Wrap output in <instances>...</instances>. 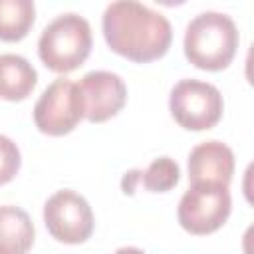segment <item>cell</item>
<instances>
[{
    "label": "cell",
    "instance_id": "cell-1",
    "mask_svg": "<svg viewBox=\"0 0 254 254\" xmlns=\"http://www.w3.org/2000/svg\"><path fill=\"white\" fill-rule=\"evenodd\" d=\"M107 46L133 62H151L167 54L173 30L169 20L135 0L111 2L101 18Z\"/></svg>",
    "mask_w": 254,
    "mask_h": 254
},
{
    "label": "cell",
    "instance_id": "cell-2",
    "mask_svg": "<svg viewBox=\"0 0 254 254\" xmlns=\"http://www.w3.org/2000/svg\"><path fill=\"white\" fill-rule=\"evenodd\" d=\"M238 30L230 16L222 12H200L185 30L187 60L208 71L224 69L238 48Z\"/></svg>",
    "mask_w": 254,
    "mask_h": 254
},
{
    "label": "cell",
    "instance_id": "cell-3",
    "mask_svg": "<svg viewBox=\"0 0 254 254\" xmlns=\"http://www.w3.org/2000/svg\"><path fill=\"white\" fill-rule=\"evenodd\" d=\"M91 28L89 22L73 12L54 18L38 40L40 60L48 69L56 73H67L77 69L91 52Z\"/></svg>",
    "mask_w": 254,
    "mask_h": 254
},
{
    "label": "cell",
    "instance_id": "cell-4",
    "mask_svg": "<svg viewBox=\"0 0 254 254\" xmlns=\"http://www.w3.org/2000/svg\"><path fill=\"white\" fill-rule=\"evenodd\" d=\"M169 109L181 127L204 131L220 121L224 101L216 85L200 79H181L171 89Z\"/></svg>",
    "mask_w": 254,
    "mask_h": 254
},
{
    "label": "cell",
    "instance_id": "cell-5",
    "mask_svg": "<svg viewBox=\"0 0 254 254\" xmlns=\"http://www.w3.org/2000/svg\"><path fill=\"white\" fill-rule=\"evenodd\" d=\"M230 208L232 198L226 185L192 183L179 200L177 216L187 232L210 234L226 222Z\"/></svg>",
    "mask_w": 254,
    "mask_h": 254
},
{
    "label": "cell",
    "instance_id": "cell-6",
    "mask_svg": "<svg viewBox=\"0 0 254 254\" xmlns=\"http://www.w3.org/2000/svg\"><path fill=\"white\" fill-rule=\"evenodd\" d=\"M83 119V99L75 81L60 77L52 81L34 105V123L46 135H65Z\"/></svg>",
    "mask_w": 254,
    "mask_h": 254
},
{
    "label": "cell",
    "instance_id": "cell-7",
    "mask_svg": "<svg viewBox=\"0 0 254 254\" xmlns=\"http://www.w3.org/2000/svg\"><path fill=\"white\" fill-rule=\"evenodd\" d=\"M44 222L48 232L65 244L85 242L93 232V212L89 202L69 189L58 190L46 200Z\"/></svg>",
    "mask_w": 254,
    "mask_h": 254
},
{
    "label": "cell",
    "instance_id": "cell-8",
    "mask_svg": "<svg viewBox=\"0 0 254 254\" xmlns=\"http://www.w3.org/2000/svg\"><path fill=\"white\" fill-rule=\"evenodd\" d=\"M83 99V117L91 123L107 121L117 115L127 101V87L113 71H89L77 83Z\"/></svg>",
    "mask_w": 254,
    "mask_h": 254
},
{
    "label": "cell",
    "instance_id": "cell-9",
    "mask_svg": "<svg viewBox=\"0 0 254 254\" xmlns=\"http://www.w3.org/2000/svg\"><path fill=\"white\" fill-rule=\"evenodd\" d=\"M234 173V153L220 141H204L196 145L189 155V179L190 183H230Z\"/></svg>",
    "mask_w": 254,
    "mask_h": 254
},
{
    "label": "cell",
    "instance_id": "cell-10",
    "mask_svg": "<svg viewBox=\"0 0 254 254\" xmlns=\"http://www.w3.org/2000/svg\"><path fill=\"white\" fill-rule=\"evenodd\" d=\"M34 222L14 204L0 206V254H28L34 244Z\"/></svg>",
    "mask_w": 254,
    "mask_h": 254
},
{
    "label": "cell",
    "instance_id": "cell-11",
    "mask_svg": "<svg viewBox=\"0 0 254 254\" xmlns=\"http://www.w3.org/2000/svg\"><path fill=\"white\" fill-rule=\"evenodd\" d=\"M38 73L34 65L18 54L0 56V97L8 101L26 99L36 87Z\"/></svg>",
    "mask_w": 254,
    "mask_h": 254
},
{
    "label": "cell",
    "instance_id": "cell-12",
    "mask_svg": "<svg viewBox=\"0 0 254 254\" xmlns=\"http://www.w3.org/2000/svg\"><path fill=\"white\" fill-rule=\"evenodd\" d=\"M36 18L32 0H0V40L18 42L28 36Z\"/></svg>",
    "mask_w": 254,
    "mask_h": 254
},
{
    "label": "cell",
    "instance_id": "cell-13",
    "mask_svg": "<svg viewBox=\"0 0 254 254\" xmlns=\"http://www.w3.org/2000/svg\"><path fill=\"white\" fill-rule=\"evenodd\" d=\"M179 177H181L179 165L171 157H159L143 171L141 183L151 192H167L179 183Z\"/></svg>",
    "mask_w": 254,
    "mask_h": 254
},
{
    "label": "cell",
    "instance_id": "cell-14",
    "mask_svg": "<svg viewBox=\"0 0 254 254\" xmlns=\"http://www.w3.org/2000/svg\"><path fill=\"white\" fill-rule=\"evenodd\" d=\"M20 149L18 145L6 137V135H0V185H6L10 183L16 173L20 171Z\"/></svg>",
    "mask_w": 254,
    "mask_h": 254
},
{
    "label": "cell",
    "instance_id": "cell-15",
    "mask_svg": "<svg viewBox=\"0 0 254 254\" xmlns=\"http://www.w3.org/2000/svg\"><path fill=\"white\" fill-rule=\"evenodd\" d=\"M113 254H145L141 248H135V246H123L119 250H115Z\"/></svg>",
    "mask_w": 254,
    "mask_h": 254
}]
</instances>
